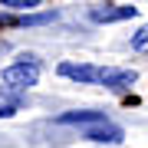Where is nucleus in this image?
I'll return each instance as SVG.
<instances>
[{
  "label": "nucleus",
  "instance_id": "1",
  "mask_svg": "<svg viewBox=\"0 0 148 148\" xmlns=\"http://www.w3.org/2000/svg\"><path fill=\"white\" fill-rule=\"evenodd\" d=\"M59 76H66V79H76V82H99L106 86V89H132L135 82V73L132 69H112V66H89V63H63L59 66Z\"/></svg>",
  "mask_w": 148,
  "mask_h": 148
},
{
  "label": "nucleus",
  "instance_id": "2",
  "mask_svg": "<svg viewBox=\"0 0 148 148\" xmlns=\"http://www.w3.org/2000/svg\"><path fill=\"white\" fill-rule=\"evenodd\" d=\"M3 86H13V89H30V86H36V79H40V63L36 59H30V56H23L20 63H13V66H7L3 69Z\"/></svg>",
  "mask_w": 148,
  "mask_h": 148
},
{
  "label": "nucleus",
  "instance_id": "3",
  "mask_svg": "<svg viewBox=\"0 0 148 148\" xmlns=\"http://www.w3.org/2000/svg\"><path fill=\"white\" fill-rule=\"evenodd\" d=\"M138 7H92L89 10V20L92 23H119V20H128V16H135Z\"/></svg>",
  "mask_w": 148,
  "mask_h": 148
},
{
  "label": "nucleus",
  "instance_id": "4",
  "mask_svg": "<svg viewBox=\"0 0 148 148\" xmlns=\"http://www.w3.org/2000/svg\"><path fill=\"white\" fill-rule=\"evenodd\" d=\"M82 138H89V142H122V128L112 125V122H99V125H86L82 128Z\"/></svg>",
  "mask_w": 148,
  "mask_h": 148
},
{
  "label": "nucleus",
  "instance_id": "5",
  "mask_svg": "<svg viewBox=\"0 0 148 148\" xmlns=\"http://www.w3.org/2000/svg\"><path fill=\"white\" fill-rule=\"evenodd\" d=\"M23 109V92L13 86H0V119H10Z\"/></svg>",
  "mask_w": 148,
  "mask_h": 148
},
{
  "label": "nucleus",
  "instance_id": "6",
  "mask_svg": "<svg viewBox=\"0 0 148 148\" xmlns=\"http://www.w3.org/2000/svg\"><path fill=\"white\" fill-rule=\"evenodd\" d=\"M59 125H99V122H109L102 112H63V115L56 119Z\"/></svg>",
  "mask_w": 148,
  "mask_h": 148
},
{
  "label": "nucleus",
  "instance_id": "7",
  "mask_svg": "<svg viewBox=\"0 0 148 148\" xmlns=\"http://www.w3.org/2000/svg\"><path fill=\"white\" fill-rule=\"evenodd\" d=\"M0 7H7V10H33V7H40V0H0Z\"/></svg>",
  "mask_w": 148,
  "mask_h": 148
},
{
  "label": "nucleus",
  "instance_id": "8",
  "mask_svg": "<svg viewBox=\"0 0 148 148\" xmlns=\"http://www.w3.org/2000/svg\"><path fill=\"white\" fill-rule=\"evenodd\" d=\"M56 13H36V16H20V20H13V23H20V27H36V23H49Z\"/></svg>",
  "mask_w": 148,
  "mask_h": 148
},
{
  "label": "nucleus",
  "instance_id": "9",
  "mask_svg": "<svg viewBox=\"0 0 148 148\" xmlns=\"http://www.w3.org/2000/svg\"><path fill=\"white\" fill-rule=\"evenodd\" d=\"M132 49H138V53H148V27H142L132 36Z\"/></svg>",
  "mask_w": 148,
  "mask_h": 148
}]
</instances>
